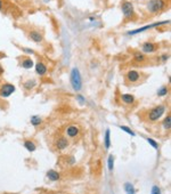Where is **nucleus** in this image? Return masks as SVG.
<instances>
[{"instance_id":"obj_1","label":"nucleus","mask_w":171,"mask_h":194,"mask_svg":"<svg viewBox=\"0 0 171 194\" xmlns=\"http://www.w3.org/2000/svg\"><path fill=\"white\" fill-rule=\"evenodd\" d=\"M164 112H166V105L164 104H160V105L153 107V108H150V111H148L147 119L150 121H152V122H155L164 114Z\"/></svg>"},{"instance_id":"obj_2","label":"nucleus","mask_w":171,"mask_h":194,"mask_svg":"<svg viewBox=\"0 0 171 194\" xmlns=\"http://www.w3.org/2000/svg\"><path fill=\"white\" fill-rule=\"evenodd\" d=\"M70 80H71L72 88L75 92H79L82 88V79H81V74L78 69H72L71 74H70Z\"/></svg>"},{"instance_id":"obj_3","label":"nucleus","mask_w":171,"mask_h":194,"mask_svg":"<svg viewBox=\"0 0 171 194\" xmlns=\"http://www.w3.org/2000/svg\"><path fill=\"white\" fill-rule=\"evenodd\" d=\"M166 2L164 0H150L147 4V9L150 13H153V14L160 13L163 9H166Z\"/></svg>"},{"instance_id":"obj_4","label":"nucleus","mask_w":171,"mask_h":194,"mask_svg":"<svg viewBox=\"0 0 171 194\" xmlns=\"http://www.w3.org/2000/svg\"><path fill=\"white\" fill-rule=\"evenodd\" d=\"M121 9H122V13H123V16H125V20H131L135 15L134 6L130 1H125L121 6Z\"/></svg>"},{"instance_id":"obj_5","label":"nucleus","mask_w":171,"mask_h":194,"mask_svg":"<svg viewBox=\"0 0 171 194\" xmlns=\"http://www.w3.org/2000/svg\"><path fill=\"white\" fill-rule=\"evenodd\" d=\"M14 92H15V86L11 83L5 82L0 86V97H2V98L9 97Z\"/></svg>"},{"instance_id":"obj_6","label":"nucleus","mask_w":171,"mask_h":194,"mask_svg":"<svg viewBox=\"0 0 171 194\" xmlns=\"http://www.w3.org/2000/svg\"><path fill=\"white\" fill-rule=\"evenodd\" d=\"M140 79H141V73L139 71H137V70H130L125 74V80L129 83H132V85L139 82Z\"/></svg>"},{"instance_id":"obj_7","label":"nucleus","mask_w":171,"mask_h":194,"mask_svg":"<svg viewBox=\"0 0 171 194\" xmlns=\"http://www.w3.org/2000/svg\"><path fill=\"white\" fill-rule=\"evenodd\" d=\"M157 49V45L154 42H144L143 46H141V53L143 54H152V53H155Z\"/></svg>"},{"instance_id":"obj_8","label":"nucleus","mask_w":171,"mask_h":194,"mask_svg":"<svg viewBox=\"0 0 171 194\" xmlns=\"http://www.w3.org/2000/svg\"><path fill=\"white\" fill-rule=\"evenodd\" d=\"M29 38L36 44H40L43 41V36L39 30H31L29 31Z\"/></svg>"},{"instance_id":"obj_9","label":"nucleus","mask_w":171,"mask_h":194,"mask_svg":"<svg viewBox=\"0 0 171 194\" xmlns=\"http://www.w3.org/2000/svg\"><path fill=\"white\" fill-rule=\"evenodd\" d=\"M55 145H56L57 150H64L68 146V139L64 136H61V137L57 138V141L55 142Z\"/></svg>"},{"instance_id":"obj_10","label":"nucleus","mask_w":171,"mask_h":194,"mask_svg":"<svg viewBox=\"0 0 171 194\" xmlns=\"http://www.w3.org/2000/svg\"><path fill=\"white\" fill-rule=\"evenodd\" d=\"M47 65L43 63V62L39 61L38 63L36 64V74H39V76H45L47 73Z\"/></svg>"},{"instance_id":"obj_11","label":"nucleus","mask_w":171,"mask_h":194,"mask_svg":"<svg viewBox=\"0 0 171 194\" xmlns=\"http://www.w3.org/2000/svg\"><path fill=\"white\" fill-rule=\"evenodd\" d=\"M79 133H80V131H79V128L77 127V126H68V127L66 128V131H65V134L71 138L78 136Z\"/></svg>"},{"instance_id":"obj_12","label":"nucleus","mask_w":171,"mask_h":194,"mask_svg":"<svg viewBox=\"0 0 171 194\" xmlns=\"http://www.w3.org/2000/svg\"><path fill=\"white\" fill-rule=\"evenodd\" d=\"M169 22H162V23H154V24H150V25H147V26H144L141 29H137V30H134V31H130L128 32V34H136V33H139V32H143V31L147 30V29H152L154 26H157V25H161V24H166Z\"/></svg>"},{"instance_id":"obj_13","label":"nucleus","mask_w":171,"mask_h":194,"mask_svg":"<svg viewBox=\"0 0 171 194\" xmlns=\"http://www.w3.org/2000/svg\"><path fill=\"white\" fill-rule=\"evenodd\" d=\"M121 101L127 105H132L135 103V96L131 94H123L121 95Z\"/></svg>"},{"instance_id":"obj_14","label":"nucleus","mask_w":171,"mask_h":194,"mask_svg":"<svg viewBox=\"0 0 171 194\" xmlns=\"http://www.w3.org/2000/svg\"><path fill=\"white\" fill-rule=\"evenodd\" d=\"M134 61L136 63H144L147 61V58H146L145 54H143L141 51H135L134 53Z\"/></svg>"},{"instance_id":"obj_15","label":"nucleus","mask_w":171,"mask_h":194,"mask_svg":"<svg viewBox=\"0 0 171 194\" xmlns=\"http://www.w3.org/2000/svg\"><path fill=\"white\" fill-rule=\"evenodd\" d=\"M23 61H22L21 65L22 67H24V69H31L33 66V61H32L30 57H24V58H22Z\"/></svg>"},{"instance_id":"obj_16","label":"nucleus","mask_w":171,"mask_h":194,"mask_svg":"<svg viewBox=\"0 0 171 194\" xmlns=\"http://www.w3.org/2000/svg\"><path fill=\"white\" fill-rule=\"evenodd\" d=\"M47 176H48V178L50 179V180H58L59 179V174L57 171H55V170H49L47 173Z\"/></svg>"},{"instance_id":"obj_17","label":"nucleus","mask_w":171,"mask_h":194,"mask_svg":"<svg viewBox=\"0 0 171 194\" xmlns=\"http://www.w3.org/2000/svg\"><path fill=\"white\" fill-rule=\"evenodd\" d=\"M24 146H25V148L27 150V151H30V152H33V151H36V145H34V143L33 142H31V141H25L24 142Z\"/></svg>"},{"instance_id":"obj_18","label":"nucleus","mask_w":171,"mask_h":194,"mask_svg":"<svg viewBox=\"0 0 171 194\" xmlns=\"http://www.w3.org/2000/svg\"><path fill=\"white\" fill-rule=\"evenodd\" d=\"M163 128L164 129H166V130H169L170 129V127H171V117H170V114H168L166 118H164V120H163Z\"/></svg>"},{"instance_id":"obj_19","label":"nucleus","mask_w":171,"mask_h":194,"mask_svg":"<svg viewBox=\"0 0 171 194\" xmlns=\"http://www.w3.org/2000/svg\"><path fill=\"white\" fill-rule=\"evenodd\" d=\"M125 189L127 194H135V189H134V186L130 184V183H125Z\"/></svg>"},{"instance_id":"obj_20","label":"nucleus","mask_w":171,"mask_h":194,"mask_svg":"<svg viewBox=\"0 0 171 194\" xmlns=\"http://www.w3.org/2000/svg\"><path fill=\"white\" fill-rule=\"evenodd\" d=\"M34 86H36V81H34V80H31V81L29 80V81H26L25 83H24V88H25V89H32Z\"/></svg>"},{"instance_id":"obj_21","label":"nucleus","mask_w":171,"mask_h":194,"mask_svg":"<svg viewBox=\"0 0 171 194\" xmlns=\"http://www.w3.org/2000/svg\"><path fill=\"white\" fill-rule=\"evenodd\" d=\"M168 92H169L168 87H161L160 89H159V92H157V95H159V96H166V94H168Z\"/></svg>"},{"instance_id":"obj_22","label":"nucleus","mask_w":171,"mask_h":194,"mask_svg":"<svg viewBox=\"0 0 171 194\" xmlns=\"http://www.w3.org/2000/svg\"><path fill=\"white\" fill-rule=\"evenodd\" d=\"M109 145H111V141H109V130L107 129V130H106V134H105V146H106V148H109Z\"/></svg>"},{"instance_id":"obj_23","label":"nucleus","mask_w":171,"mask_h":194,"mask_svg":"<svg viewBox=\"0 0 171 194\" xmlns=\"http://www.w3.org/2000/svg\"><path fill=\"white\" fill-rule=\"evenodd\" d=\"M41 122V119L39 117H36V115H34V117L31 118V123L33 124V126H38L39 123Z\"/></svg>"},{"instance_id":"obj_24","label":"nucleus","mask_w":171,"mask_h":194,"mask_svg":"<svg viewBox=\"0 0 171 194\" xmlns=\"http://www.w3.org/2000/svg\"><path fill=\"white\" fill-rule=\"evenodd\" d=\"M121 129H122V130H125V133H128L129 134V135H131V136H135V133H134V131H132V130H131V129H130V128H128V127H125V126H121Z\"/></svg>"},{"instance_id":"obj_25","label":"nucleus","mask_w":171,"mask_h":194,"mask_svg":"<svg viewBox=\"0 0 171 194\" xmlns=\"http://www.w3.org/2000/svg\"><path fill=\"white\" fill-rule=\"evenodd\" d=\"M147 142L153 146L154 148H159V145H157V143H156L154 139H152V138H147Z\"/></svg>"},{"instance_id":"obj_26","label":"nucleus","mask_w":171,"mask_h":194,"mask_svg":"<svg viewBox=\"0 0 171 194\" xmlns=\"http://www.w3.org/2000/svg\"><path fill=\"white\" fill-rule=\"evenodd\" d=\"M113 157L112 155H109V169L112 171L113 170Z\"/></svg>"},{"instance_id":"obj_27","label":"nucleus","mask_w":171,"mask_h":194,"mask_svg":"<svg viewBox=\"0 0 171 194\" xmlns=\"http://www.w3.org/2000/svg\"><path fill=\"white\" fill-rule=\"evenodd\" d=\"M152 194H161V191L157 186H153L152 189Z\"/></svg>"},{"instance_id":"obj_28","label":"nucleus","mask_w":171,"mask_h":194,"mask_svg":"<svg viewBox=\"0 0 171 194\" xmlns=\"http://www.w3.org/2000/svg\"><path fill=\"white\" fill-rule=\"evenodd\" d=\"M23 50L25 51L26 54H33V50H32V49H29V48H23Z\"/></svg>"},{"instance_id":"obj_29","label":"nucleus","mask_w":171,"mask_h":194,"mask_svg":"<svg viewBox=\"0 0 171 194\" xmlns=\"http://www.w3.org/2000/svg\"><path fill=\"white\" fill-rule=\"evenodd\" d=\"M168 57H169L168 55H163V56H162V61H163V62L166 61V60H168Z\"/></svg>"},{"instance_id":"obj_30","label":"nucleus","mask_w":171,"mask_h":194,"mask_svg":"<svg viewBox=\"0 0 171 194\" xmlns=\"http://www.w3.org/2000/svg\"><path fill=\"white\" fill-rule=\"evenodd\" d=\"M2 7H4V2L2 0H0V9H2Z\"/></svg>"},{"instance_id":"obj_31","label":"nucleus","mask_w":171,"mask_h":194,"mask_svg":"<svg viewBox=\"0 0 171 194\" xmlns=\"http://www.w3.org/2000/svg\"><path fill=\"white\" fill-rule=\"evenodd\" d=\"M2 72H4V69H2V66H1V65H0V74H1V73H2Z\"/></svg>"}]
</instances>
